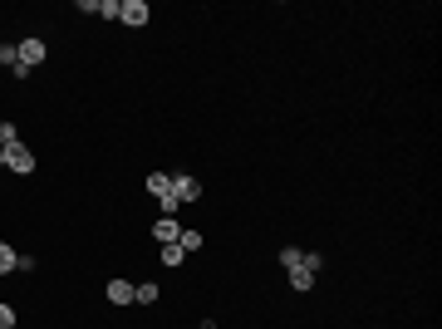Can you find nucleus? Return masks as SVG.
Returning <instances> with one entry per match:
<instances>
[{
  "instance_id": "15",
  "label": "nucleus",
  "mask_w": 442,
  "mask_h": 329,
  "mask_svg": "<svg viewBox=\"0 0 442 329\" xmlns=\"http://www.w3.org/2000/svg\"><path fill=\"white\" fill-rule=\"evenodd\" d=\"M10 143H20V138H15V123H5V118H0V152H5Z\"/></svg>"
},
{
  "instance_id": "2",
  "label": "nucleus",
  "mask_w": 442,
  "mask_h": 329,
  "mask_svg": "<svg viewBox=\"0 0 442 329\" xmlns=\"http://www.w3.org/2000/svg\"><path fill=\"white\" fill-rule=\"evenodd\" d=\"M15 54H20V64H25V69H35V64H44V40H35V35H30V40H20V44H15Z\"/></svg>"
},
{
  "instance_id": "8",
  "label": "nucleus",
  "mask_w": 442,
  "mask_h": 329,
  "mask_svg": "<svg viewBox=\"0 0 442 329\" xmlns=\"http://www.w3.org/2000/svg\"><path fill=\"white\" fill-rule=\"evenodd\" d=\"M300 261H305L300 246H285V251H280V265H285V270H300Z\"/></svg>"
},
{
  "instance_id": "1",
  "label": "nucleus",
  "mask_w": 442,
  "mask_h": 329,
  "mask_svg": "<svg viewBox=\"0 0 442 329\" xmlns=\"http://www.w3.org/2000/svg\"><path fill=\"white\" fill-rule=\"evenodd\" d=\"M5 172H35V152L25 143H10L5 148Z\"/></svg>"
},
{
  "instance_id": "10",
  "label": "nucleus",
  "mask_w": 442,
  "mask_h": 329,
  "mask_svg": "<svg viewBox=\"0 0 442 329\" xmlns=\"http://www.w3.org/2000/svg\"><path fill=\"white\" fill-rule=\"evenodd\" d=\"M182 256H187V251H182L177 241H172V246H162V265H182Z\"/></svg>"
},
{
  "instance_id": "6",
  "label": "nucleus",
  "mask_w": 442,
  "mask_h": 329,
  "mask_svg": "<svg viewBox=\"0 0 442 329\" xmlns=\"http://www.w3.org/2000/svg\"><path fill=\"white\" fill-rule=\"evenodd\" d=\"M133 290H138V285H128V280H109L104 295H109V305H133Z\"/></svg>"
},
{
  "instance_id": "11",
  "label": "nucleus",
  "mask_w": 442,
  "mask_h": 329,
  "mask_svg": "<svg viewBox=\"0 0 442 329\" xmlns=\"http://www.w3.org/2000/svg\"><path fill=\"white\" fill-rule=\"evenodd\" d=\"M310 285H315L310 270H290V290H310Z\"/></svg>"
},
{
  "instance_id": "13",
  "label": "nucleus",
  "mask_w": 442,
  "mask_h": 329,
  "mask_svg": "<svg viewBox=\"0 0 442 329\" xmlns=\"http://www.w3.org/2000/svg\"><path fill=\"white\" fill-rule=\"evenodd\" d=\"M177 246H182V251H202V236H197V231H182Z\"/></svg>"
},
{
  "instance_id": "16",
  "label": "nucleus",
  "mask_w": 442,
  "mask_h": 329,
  "mask_svg": "<svg viewBox=\"0 0 442 329\" xmlns=\"http://www.w3.org/2000/svg\"><path fill=\"white\" fill-rule=\"evenodd\" d=\"M99 15H104V20H118V0H99Z\"/></svg>"
},
{
  "instance_id": "19",
  "label": "nucleus",
  "mask_w": 442,
  "mask_h": 329,
  "mask_svg": "<svg viewBox=\"0 0 442 329\" xmlns=\"http://www.w3.org/2000/svg\"><path fill=\"white\" fill-rule=\"evenodd\" d=\"M0 172H5V152H0Z\"/></svg>"
},
{
  "instance_id": "3",
  "label": "nucleus",
  "mask_w": 442,
  "mask_h": 329,
  "mask_svg": "<svg viewBox=\"0 0 442 329\" xmlns=\"http://www.w3.org/2000/svg\"><path fill=\"white\" fill-rule=\"evenodd\" d=\"M172 197H177V202H197V197H202V182L187 177V172H172Z\"/></svg>"
},
{
  "instance_id": "17",
  "label": "nucleus",
  "mask_w": 442,
  "mask_h": 329,
  "mask_svg": "<svg viewBox=\"0 0 442 329\" xmlns=\"http://www.w3.org/2000/svg\"><path fill=\"white\" fill-rule=\"evenodd\" d=\"M0 329H15V310L10 305H0Z\"/></svg>"
},
{
  "instance_id": "20",
  "label": "nucleus",
  "mask_w": 442,
  "mask_h": 329,
  "mask_svg": "<svg viewBox=\"0 0 442 329\" xmlns=\"http://www.w3.org/2000/svg\"><path fill=\"white\" fill-rule=\"evenodd\" d=\"M0 49H5V40H0Z\"/></svg>"
},
{
  "instance_id": "5",
  "label": "nucleus",
  "mask_w": 442,
  "mask_h": 329,
  "mask_svg": "<svg viewBox=\"0 0 442 329\" xmlns=\"http://www.w3.org/2000/svg\"><path fill=\"white\" fill-rule=\"evenodd\" d=\"M153 236H157V246H172V241L182 236V226H177V217H157V226H153Z\"/></svg>"
},
{
  "instance_id": "14",
  "label": "nucleus",
  "mask_w": 442,
  "mask_h": 329,
  "mask_svg": "<svg viewBox=\"0 0 442 329\" xmlns=\"http://www.w3.org/2000/svg\"><path fill=\"white\" fill-rule=\"evenodd\" d=\"M320 265H325V256H320V251H305V261H300V270H310V275H315Z\"/></svg>"
},
{
  "instance_id": "18",
  "label": "nucleus",
  "mask_w": 442,
  "mask_h": 329,
  "mask_svg": "<svg viewBox=\"0 0 442 329\" xmlns=\"http://www.w3.org/2000/svg\"><path fill=\"white\" fill-rule=\"evenodd\" d=\"M197 329H217V320H202V325H197Z\"/></svg>"
},
{
  "instance_id": "12",
  "label": "nucleus",
  "mask_w": 442,
  "mask_h": 329,
  "mask_svg": "<svg viewBox=\"0 0 442 329\" xmlns=\"http://www.w3.org/2000/svg\"><path fill=\"white\" fill-rule=\"evenodd\" d=\"M15 261H20V256H15V251L0 241V275H10V270H15Z\"/></svg>"
},
{
  "instance_id": "4",
  "label": "nucleus",
  "mask_w": 442,
  "mask_h": 329,
  "mask_svg": "<svg viewBox=\"0 0 442 329\" xmlns=\"http://www.w3.org/2000/svg\"><path fill=\"white\" fill-rule=\"evenodd\" d=\"M118 20H123V25H148V5H143V0H123V5H118Z\"/></svg>"
},
{
  "instance_id": "9",
  "label": "nucleus",
  "mask_w": 442,
  "mask_h": 329,
  "mask_svg": "<svg viewBox=\"0 0 442 329\" xmlns=\"http://www.w3.org/2000/svg\"><path fill=\"white\" fill-rule=\"evenodd\" d=\"M133 300H138V305H157V285H153V280H148V285H138V290H133Z\"/></svg>"
},
{
  "instance_id": "7",
  "label": "nucleus",
  "mask_w": 442,
  "mask_h": 329,
  "mask_svg": "<svg viewBox=\"0 0 442 329\" xmlns=\"http://www.w3.org/2000/svg\"><path fill=\"white\" fill-rule=\"evenodd\" d=\"M148 192L162 202V197H172V172H148Z\"/></svg>"
}]
</instances>
